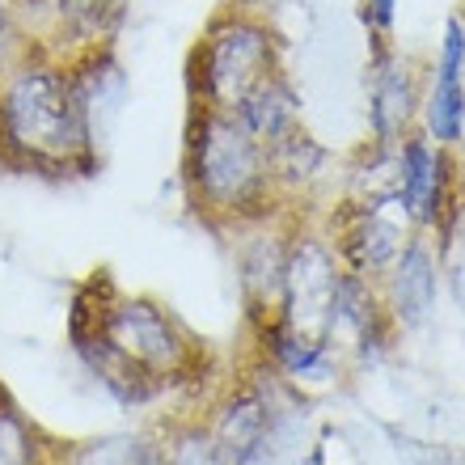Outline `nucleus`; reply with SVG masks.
Here are the masks:
<instances>
[{"mask_svg":"<svg viewBox=\"0 0 465 465\" xmlns=\"http://www.w3.org/2000/svg\"><path fill=\"white\" fill-rule=\"evenodd\" d=\"M377 288L393 326H419L428 318L436 292H440V258H436L428 232H411V242L402 245V254L393 258V267L385 271Z\"/></svg>","mask_w":465,"mask_h":465,"instance_id":"9b49d317","label":"nucleus"},{"mask_svg":"<svg viewBox=\"0 0 465 465\" xmlns=\"http://www.w3.org/2000/svg\"><path fill=\"white\" fill-rule=\"evenodd\" d=\"M393 199L415 232L449 237L465 216V165L457 148H444L423 135V127L393 148Z\"/></svg>","mask_w":465,"mask_h":465,"instance_id":"39448f33","label":"nucleus"},{"mask_svg":"<svg viewBox=\"0 0 465 465\" xmlns=\"http://www.w3.org/2000/svg\"><path fill=\"white\" fill-rule=\"evenodd\" d=\"M60 465H173L165 444L148 431H111L60 453Z\"/></svg>","mask_w":465,"mask_h":465,"instance_id":"2eb2a0df","label":"nucleus"},{"mask_svg":"<svg viewBox=\"0 0 465 465\" xmlns=\"http://www.w3.org/2000/svg\"><path fill=\"white\" fill-rule=\"evenodd\" d=\"M229 5H242V9L267 13V17H275V13H280V9H283V0H229Z\"/></svg>","mask_w":465,"mask_h":465,"instance_id":"6ab92c4d","label":"nucleus"},{"mask_svg":"<svg viewBox=\"0 0 465 465\" xmlns=\"http://www.w3.org/2000/svg\"><path fill=\"white\" fill-rule=\"evenodd\" d=\"M132 0H30V30L35 47L51 55H85L114 47L123 35Z\"/></svg>","mask_w":465,"mask_h":465,"instance_id":"1a4fd4ad","label":"nucleus"},{"mask_svg":"<svg viewBox=\"0 0 465 465\" xmlns=\"http://www.w3.org/2000/svg\"><path fill=\"white\" fill-rule=\"evenodd\" d=\"M267 436H271L267 402H262L254 390L232 393L229 402L221 406L216 423H212V436H208L212 461L216 465H250V461H258L262 449H267Z\"/></svg>","mask_w":465,"mask_h":465,"instance_id":"ddd939ff","label":"nucleus"},{"mask_svg":"<svg viewBox=\"0 0 465 465\" xmlns=\"http://www.w3.org/2000/svg\"><path fill=\"white\" fill-rule=\"evenodd\" d=\"M68 339L89 372L127 406L153 402L199 368V343L183 322L148 296H119L106 271L76 288Z\"/></svg>","mask_w":465,"mask_h":465,"instance_id":"f257e3e1","label":"nucleus"},{"mask_svg":"<svg viewBox=\"0 0 465 465\" xmlns=\"http://www.w3.org/2000/svg\"><path fill=\"white\" fill-rule=\"evenodd\" d=\"M457 17H461V22H465V0H461V9H457Z\"/></svg>","mask_w":465,"mask_h":465,"instance_id":"aec40b11","label":"nucleus"},{"mask_svg":"<svg viewBox=\"0 0 465 465\" xmlns=\"http://www.w3.org/2000/svg\"><path fill=\"white\" fill-rule=\"evenodd\" d=\"M398 5H402V0H355V17L364 25L368 47H372V43H393Z\"/></svg>","mask_w":465,"mask_h":465,"instance_id":"a211bd4d","label":"nucleus"},{"mask_svg":"<svg viewBox=\"0 0 465 465\" xmlns=\"http://www.w3.org/2000/svg\"><path fill=\"white\" fill-rule=\"evenodd\" d=\"M0 465H60V453L13 402H0Z\"/></svg>","mask_w":465,"mask_h":465,"instance_id":"dca6fc26","label":"nucleus"},{"mask_svg":"<svg viewBox=\"0 0 465 465\" xmlns=\"http://www.w3.org/2000/svg\"><path fill=\"white\" fill-rule=\"evenodd\" d=\"M343 262L334 254L331 232L309 221V212L296 216L292 245H288V275H283V309L280 322L288 331L305 334L313 343H339L334 339V305H339Z\"/></svg>","mask_w":465,"mask_h":465,"instance_id":"423d86ee","label":"nucleus"},{"mask_svg":"<svg viewBox=\"0 0 465 465\" xmlns=\"http://www.w3.org/2000/svg\"><path fill=\"white\" fill-rule=\"evenodd\" d=\"M178 183L191 216L216 232H242L283 208L267 144L237 114L186 106Z\"/></svg>","mask_w":465,"mask_h":465,"instance_id":"7ed1b4c3","label":"nucleus"},{"mask_svg":"<svg viewBox=\"0 0 465 465\" xmlns=\"http://www.w3.org/2000/svg\"><path fill=\"white\" fill-rule=\"evenodd\" d=\"M288 73V38L267 13L221 0L186 51V106L237 114L262 81Z\"/></svg>","mask_w":465,"mask_h":465,"instance_id":"20e7f679","label":"nucleus"},{"mask_svg":"<svg viewBox=\"0 0 465 465\" xmlns=\"http://www.w3.org/2000/svg\"><path fill=\"white\" fill-rule=\"evenodd\" d=\"M35 47L30 30V0H0V76Z\"/></svg>","mask_w":465,"mask_h":465,"instance_id":"f3484780","label":"nucleus"},{"mask_svg":"<svg viewBox=\"0 0 465 465\" xmlns=\"http://www.w3.org/2000/svg\"><path fill=\"white\" fill-rule=\"evenodd\" d=\"M322 229L331 232L339 262L351 275L372 283L385 280V271L393 267V258L402 254V245L415 232L406 224L398 199H347V195H339V203L326 212Z\"/></svg>","mask_w":465,"mask_h":465,"instance_id":"0eeeda50","label":"nucleus"},{"mask_svg":"<svg viewBox=\"0 0 465 465\" xmlns=\"http://www.w3.org/2000/svg\"><path fill=\"white\" fill-rule=\"evenodd\" d=\"M419 127L444 148H457L465 140V22L457 13L440 30V47H436L428 85H423Z\"/></svg>","mask_w":465,"mask_h":465,"instance_id":"9d476101","label":"nucleus"},{"mask_svg":"<svg viewBox=\"0 0 465 465\" xmlns=\"http://www.w3.org/2000/svg\"><path fill=\"white\" fill-rule=\"evenodd\" d=\"M423 68L393 43H372L364 64V89H368V140L381 148H398L406 135L419 127L423 111Z\"/></svg>","mask_w":465,"mask_h":465,"instance_id":"6e6552de","label":"nucleus"},{"mask_svg":"<svg viewBox=\"0 0 465 465\" xmlns=\"http://www.w3.org/2000/svg\"><path fill=\"white\" fill-rule=\"evenodd\" d=\"M237 119H242L262 144H271V140L288 135L292 127H301L305 114H301V89H296L292 73H280V76H271V81H262V85L242 102Z\"/></svg>","mask_w":465,"mask_h":465,"instance_id":"4468645a","label":"nucleus"},{"mask_svg":"<svg viewBox=\"0 0 465 465\" xmlns=\"http://www.w3.org/2000/svg\"><path fill=\"white\" fill-rule=\"evenodd\" d=\"M267 161H271V178H275V191H280L283 208H296V212L313 208V191L331 173V148L301 123L288 135L271 140Z\"/></svg>","mask_w":465,"mask_h":465,"instance_id":"f8f14e48","label":"nucleus"},{"mask_svg":"<svg viewBox=\"0 0 465 465\" xmlns=\"http://www.w3.org/2000/svg\"><path fill=\"white\" fill-rule=\"evenodd\" d=\"M0 170L51 183L102 170V140L64 55L30 47L0 76Z\"/></svg>","mask_w":465,"mask_h":465,"instance_id":"f03ea898","label":"nucleus"}]
</instances>
